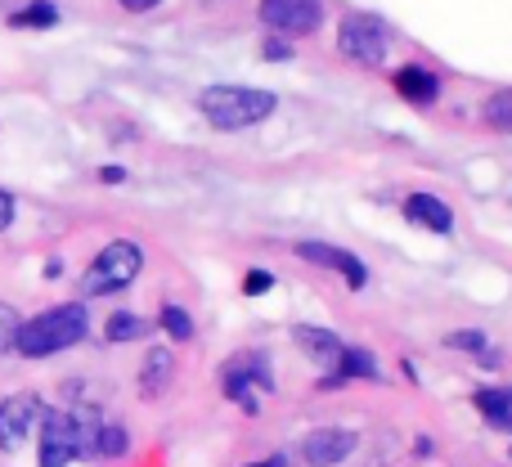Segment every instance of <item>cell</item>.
I'll return each mask as SVG.
<instances>
[{
  "instance_id": "cell-1",
  "label": "cell",
  "mask_w": 512,
  "mask_h": 467,
  "mask_svg": "<svg viewBox=\"0 0 512 467\" xmlns=\"http://www.w3.org/2000/svg\"><path fill=\"white\" fill-rule=\"evenodd\" d=\"M81 337H86V306L68 301V306L41 310L36 319H23L14 351H23L27 360H41V355H54V351H68V346H77Z\"/></svg>"
},
{
  "instance_id": "cell-2",
  "label": "cell",
  "mask_w": 512,
  "mask_h": 467,
  "mask_svg": "<svg viewBox=\"0 0 512 467\" xmlns=\"http://www.w3.org/2000/svg\"><path fill=\"white\" fill-rule=\"evenodd\" d=\"M198 108H203V117L216 131H243V126L265 122L279 108V99L270 90H252V86H207L198 95Z\"/></svg>"
},
{
  "instance_id": "cell-3",
  "label": "cell",
  "mask_w": 512,
  "mask_h": 467,
  "mask_svg": "<svg viewBox=\"0 0 512 467\" xmlns=\"http://www.w3.org/2000/svg\"><path fill=\"white\" fill-rule=\"evenodd\" d=\"M99 423L86 409L72 414H45L41 418V467H68L81 454H95Z\"/></svg>"
},
{
  "instance_id": "cell-4",
  "label": "cell",
  "mask_w": 512,
  "mask_h": 467,
  "mask_svg": "<svg viewBox=\"0 0 512 467\" xmlns=\"http://www.w3.org/2000/svg\"><path fill=\"white\" fill-rule=\"evenodd\" d=\"M140 265H144L140 243L117 238V243H108L104 252L90 261V270L81 274V292H86V297H108V292H122L126 283L140 274Z\"/></svg>"
},
{
  "instance_id": "cell-5",
  "label": "cell",
  "mask_w": 512,
  "mask_h": 467,
  "mask_svg": "<svg viewBox=\"0 0 512 467\" xmlns=\"http://www.w3.org/2000/svg\"><path fill=\"white\" fill-rule=\"evenodd\" d=\"M337 50H342L346 59L364 63V68H378V63L387 59V27L369 14L342 18V27H337Z\"/></svg>"
},
{
  "instance_id": "cell-6",
  "label": "cell",
  "mask_w": 512,
  "mask_h": 467,
  "mask_svg": "<svg viewBox=\"0 0 512 467\" xmlns=\"http://www.w3.org/2000/svg\"><path fill=\"white\" fill-rule=\"evenodd\" d=\"M261 23L274 32L306 36L324 23V0H261Z\"/></svg>"
},
{
  "instance_id": "cell-7",
  "label": "cell",
  "mask_w": 512,
  "mask_h": 467,
  "mask_svg": "<svg viewBox=\"0 0 512 467\" xmlns=\"http://www.w3.org/2000/svg\"><path fill=\"white\" fill-rule=\"evenodd\" d=\"M45 418V409H41V400L36 396H9V400H0V450H23V441L36 432V423Z\"/></svg>"
},
{
  "instance_id": "cell-8",
  "label": "cell",
  "mask_w": 512,
  "mask_h": 467,
  "mask_svg": "<svg viewBox=\"0 0 512 467\" xmlns=\"http://www.w3.org/2000/svg\"><path fill=\"white\" fill-rule=\"evenodd\" d=\"M221 378H225V391H230V400H239V405L248 409V414L256 409V405H252V396H248L252 387L274 391V378H270V369L261 364V355H234V360L225 364Z\"/></svg>"
},
{
  "instance_id": "cell-9",
  "label": "cell",
  "mask_w": 512,
  "mask_h": 467,
  "mask_svg": "<svg viewBox=\"0 0 512 467\" xmlns=\"http://www.w3.org/2000/svg\"><path fill=\"white\" fill-rule=\"evenodd\" d=\"M351 450H355V432H346V427H319V432H310L301 441V459L310 467H333Z\"/></svg>"
},
{
  "instance_id": "cell-10",
  "label": "cell",
  "mask_w": 512,
  "mask_h": 467,
  "mask_svg": "<svg viewBox=\"0 0 512 467\" xmlns=\"http://www.w3.org/2000/svg\"><path fill=\"white\" fill-rule=\"evenodd\" d=\"M297 256H301V261L328 265V270H342L351 288H364V265L355 261L351 252H342V247H328V243H301V247H297Z\"/></svg>"
},
{
  "instance_id": "cell-11",
  "label": "cell",
  "mask_w": 512,
  "mask_h": 467,
  "mask_svg": "<svg viewBox=\"0 0 512 467\" xmlns=\"http://www.w3.org/2000/svg\"><path fill=\"white\" fill-rule=\"evenodd\" d=\"M405 216L414 225H427V230H436V234H450L454 230V216H450V207L441 203V198H432V194H414L405 203Z\"/></svg>"
},
{
  "instance_id": "cell-12",
  "label": "cell",
  "mask_w": 512,
  "mask_h": 467,
  "mask_svg": "<svg viewBox=\"0 0 512 467\" xmlns=\"http://www.w3.org/2000/svg\"><path fill=\"white\" fill-rule=\"evenodd\" d=\"M396 90H400L405 99H414V104H432L436 90H441V86H436V77H432L427 68L409 63V68H400V72H396Z\"/></svg>"
},
{
  "instance_id": "cell-13",
  "label": "cell",
  "mask_w": 512,
  "mask_h": 467,
  "mask_svg": "<svg viewBox=\"0 0 512 467\" xmlns=\"http://www.w3.org/2000/svg\"><path fill=\"white\" fill-rule=\"evenodd\" d=\"M477 409L495 427L512 432V387H486V391H477Z\"/></svg>"
},
{
  "instance_id": "cell-14",
  "label": "cell",
  "mask_w": 512,
  "mask_h": 467,
  "mask_svg": "<svg viewBox=\"0 0 512 467\" xmlns=\"http://www.w3.org/2000/svg\"><path fill=\"white\" fill-rule=\"evenodd\" d=\"M297 346H306V351L319 355V364H337V355H342V342H337L333 333H324V328H297Z\"/></svg>"
},
{
  "instance_id": "cell-15",
  "label": "cell",
  "mask_w": 512,
  "mask_h": 467,
  "mask_svg": "<svg viewBox=\"0 0 512 467\" xmlns=\"http://www.w3.org/2000/svg\"><path fill=\"white\" fill-rule=\"evenodd\" d=\"M337 378H378V360H373L369 351L342 346V355H337Z\"/></svg>"
},
{
  "instance_id": "cell-16",
  "label": "cell",
  "mask_w": 512,
  "mask_h": 467,
  "mask_svg": "<svg viewBox=\"0 0 512 467\" xmlns=\"http://www.w3.org/2000/svg\"><path fill=\"white\" fill-rule=\"evenodd\" d=\"M104 333H108V342H135V337H144V333H149V324H144L140 315H126V310H122V315H113V319H108V328H104Z\"/></svg>"
},
{
  "instance_id": "cell-17",
  "label": "cell",
  "mask_w": 512,
  "mask_h": 467,
  "mask_svg": "<svg viewBox=\"0 0 512 467\" xmlns=\"http://www.w3.org/2000/svg\"><path fill=\"white\" fill-rule=\"evenodd\" d=\"M486 122L499 126V131H512V90H499V95L486 99Z\"/></svg>"
},
{
  "instance_id": "cell-18",
  "label": "cell",
  "mask_w": 512,
  "mask_h": 467,
  "mask_svg": "<svg viewBox=\"0 0 512 467\" xmlns=\"http://www.w3.org/2000/svg\"><path fill=\"white\" fill-rule=\"evenodd\" d=\"M18 328H23V315H18L14 306H5V301H0V355H5V351H14V342H18Z\"/></svg>"
},
{
  "instance_id": "cell-19",
  "label": "cell",
  "mask_w": 512,
  "mask_h": 467,
  "mask_svg": "<svg viewBox=\"0 0 512 467\" xmlns=\"http://www.w3.org/2000/svg\"><path fill=\"white\" fill-rule=\"evenodd\" d=\"M162 328H167L176 342H189V337H194V319H189L180 306H167V310H162Z\"/></svg>"
},
{
  "instance_id": "cell-20",
  "label": "cell",
  "mask_w": 512,
  "mask_h": 467,
  "mask_svg": "<svg viewBox=\"0 0 512 467\" xmlns=\"http://www.w3.org/2000/svg\"><path fill=\"white\" fill-rule=\"evenodd\" d=\"M9 23L14 27H50V23H59V9L54 5H32V9H23V14H14Z\"/></svg>"
},
{
  "instance_id": "cell-21",
  "label": "cell",
  "mask_w": 512,
  "mask_h": 467,
  "mask_svg": "<svg viewBox=\"0 0 512 467\" xmlns=\"http://www.w3.org/2000/svg\"><path fill=\"white\" fill-rule=\"evenodd\" d=\"M171 373V355L167 351H153L149 364H144V391H158V378Z\"/></svg>"
},
{
  "instance_id": "cell-22",
  "label": "cell",
  "mask_w": 512,
  "mask_h": 467,
  "mask_svg": "<svg viewBox=\"0 0 512 467\" xmlns=\"http://www.w3.org/2000/svg\"><path fill=\"white\" fill-rule=\"evenodd\" d=\"M126 450V427H99L95 454H122Z\"/></svg>"
},
{
  "instance_id": "cell-23",
  "label": "cell",
  "mask_w": 512,
  "mask_h": 467,
  "mask_svg": "<svg viewBox=\"0 0 512 467\" xmlns=\"http://www.w3.org/2000/svg\"><path fill=\"white\" fill-rule=\"evenodd\" d=\"M445 342H450V346H459V351L495 355V351H490V342H486V337H481V333H450V337H445Z\"/></svg>"
},
{
  "instance_id": "cell-24",
  "label": "cell",
  "mask_w": 512,
  "mask_h": 467,
  "mask_svg": "<svg viewBox=\"0 0 512 467\" xmlns=\"http://www.w3.org/2000/svg\"><path fill=\"white\" fill-rule=\"evenodd\" d=\"M265 288H274V279H270V274H265V270H252L248 279H243V292H248V297H261Z\"/></svg>"
},
{
  "instance_id": "cell-25",
  "label": "cell",
  "mask_w": 512,
  "mask_h": 467,
  "mask_svg": "<svg viewBox=\"0 0 512 467\" xmlns=\"http://www.w3.org/2000/svg\"><path fill=\"white\" fill-rule=\"evenodd\" d=\"M9 221H14V198L0 189V230H9Z\"/></svg>"
},
{
  "instance_id": "cell-26",
  "label": "cell",
  "mask_w": 512,
  "mask_h": 467,
  "mask_svg": "<svg viewBox=\"0 0 512 467\" xmlns=\"http://www.w3.org/2000/svg\"><path fill=\"white\" fill-rule=\"evenodd\" d=\"M99 180H104V185H122L126 171L122 167H104V171H99Z\"/></svg>"
},
{
  "instance_id": "cell-27",
  "label": "cell",
  "mask_w": 512,
  "mask_h": 467,
  "mask_svg": "<svg viewBox=\"0 0 512 467\" xmlns=\"http://www.w3.org/2000/svg\"><path fill=\"white\" fill-rule=\"evenodd\" d=\"M162 5V0H122V9H131V14H144V9Z\"/></svg>"
},
{
  "instance_id": "cell-28",
  "label": "cell",
  "mask_w": 512,
  "mask_h": 467,
  "mask_svg": "<svg viewBox=\"0 0 512 467\" xmlns=\"http://www.w3.org/2000/svg\"><path fill=\"white\" fill-rule=\"evenodd\" d=\"M265 59H288V45H279V41H265Z\"/></svg>"
},
{
  "instance_id": "cell-29",
  "label": "cell",
  "mask_w": 512,
  "mask_h": 467,
  "mask_svg": "<svg viewBox=\"0 0 512 467\" xmlns=\"http://www.w3.org/2000/svg\"><path fill=\"white\" fill-rule=\"evenodd\" d=\"M252 467H283V459H270V463H252Z\"/></svg>"
}]
</instances>
